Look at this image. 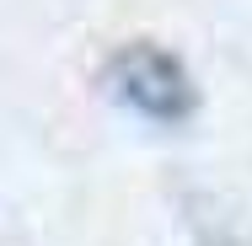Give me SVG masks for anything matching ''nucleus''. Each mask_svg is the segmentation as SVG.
<instances>
[{"label": "nucleus", "mask_w": 252, "mask_h": 246, "mask_svg": "<svg viewBox=\"0 0 252 246\" xmlns=\"http://www.w3.org/2000/svg\"><path fill=\"white\" fill-rule=\"evenodd\" d=\"M107 81V97L118 102L124 112L145 118V123H161V129H177L199 112V86L188 81L183 59L156 43H129L107 59L102 70Z\"/></svg>", "instance_id": "1"}]
</instances>
